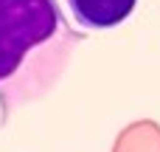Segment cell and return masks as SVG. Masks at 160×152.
Instances as JSON below:
<instances>
[{
	"instance_id": "7a4b0ae2",
	"label": "cell",
	"mask_w": 160,
	"mask_h": 152,
	"mask_svg": "<svg viewBox=\"0 0 160 152\" xmlns=\"http://www.w3.org/2000/svg\"><path fill=\"white\" fill-rule=\"evenodd\" d=\"M68 14L84 31H110L127 23L138 0H65Z\"/></svg>"
},
{
	"instance_id": "6da1fadb",
	"label": "cell",
	"mask_w": 160,
	"mask_h": 152,
	"mask_svg": "<svg viewBox=\"0 0 160 152\" xmlns=\"http://www.w3.org/2000/svg\"><path fill=\"white\" fill-rule=\"evenodd\" d=\"M84 34L56 0H0V107L42 102L65 76Z\"/></svg>"
}]
</instances>
